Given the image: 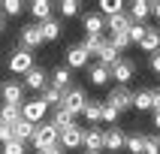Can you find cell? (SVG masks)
Returning a JSON list of instances; mask_svg holds the SVG:
<instances>
[{
	"instance_id": "cell-1",
	"label": "cell",
	"mask_w": 160,
	"mask_h": 154,
	"mask_svg": "<svg viewBox=\"0 0 160 154\" xmlns=\"http://www.w3.org/2000/svg\"><path fill=\"white\" fill-rule=\"evenodd\" d=\"M133 94L136 91H130L127 85H112L106 94V106L118 109V112H127V109H133Z\"/></svg>"
},
{
	"instance_id": "cell-2",
	"label": "cell",
	"mask_w": 160,
	"mask_h": 154,
	"mask_svg": "<svg viewBox=\"0 0 160 154\" xmlns=\"http://www.w3.org/2000/svg\"><path fill=\"white\" fill-rule=\"evenodd\" d=\"M61 106L67 109L72 118H79L82 112H85V106H88V94H85V88H70V91H63Z\"/></svg>"
},
{
	"instance_id": "cell-3",
	"label": "cell",
	"mask_w": 160,
	"mask_h": 154,
	"mask_svg": "<svg viewBox=\"0 0 160 154\" xmlns=\"http://www.w3.org/2000/svg\"><path fill=\"white\" fill-rule=\"evenodd\" d=\"M33 67H36L33 52H27V48H15V52L9 54V72H15V76H27Z\"/></svg>"
},
{
	"instance_id": "cell-4",
	"label": "cell",
	"mask_w": 160,
	"mask_h": 154,
	"mask_svg": "<svg viewBox=\"0 0 160 154\" xmlns=\"http://www.w3.org/2000/svg\"><path fill=\"white\" fill-rule=\"evenodd\" d=\"M30 145H33L36 151H42V148H48V145H58V130L52 127V121H42V124H36Z\"/></svg>"
},
{
	"instance_id": "cell-5",
	"label": "cell",
	"mask_w": 160,
	"mask_h": 154,
	"mask_svg": "<svg viewBox=\"0 0 160 154\" xmlns=\"http://www.w3.org/2000/svg\"><path fill=\"white\" fill-rule=\"evenodd\" d=\"M0 100H3L6 106H21V103H24V85L15 82V79L0 82Z\"/></svg>"
},
{
	"instance_id": "cell-6",
	"label": "cell",
	"mask_w": 160,
	"mask_h": 154,
	"mask_svg": "<svg viewBox=\"0 0 160 154\" xmlns=\"http://www.w3.org/2000/svg\"><path fill=\"white\" fill-rule=\"evenodd\" d=\"M45 115H48V106H45L39 97H36V100H24V103H21V118L30 121V124H42Z\"/></svg>"
},
{
	"instance_id": "cell-7",
	"label": "cell",
	"mask_w": 160,
	"mask_h": 154,
	"mask_svg": "<svg viewBox=\"0 0 160 154\" xmlns=\"http://www.w3.org/2000/svg\"><path fill=\"white\" fill-rule=\"evenodd\" d=\"M63 67H67V70H88L91 67V54L85 52V45H70V48H67V63H63Z\"/></svg>"
},
{
	"instance_id": "cell-8",
	"label": "cell",
	"mask_w": 160,
	"mask_h": 154,
	"mask_svg": "<svg viewBox=\"0 0 160 154\" xmlns=\"http://www.w3.org/2000/svg\"><path fill=\"white\" fill-rule=\"evenodd\" d=\"M18 42H21V48H27V52H33V48H39L42 45V33H39V24H24L21 30H18Z\"/></svg>"
},
{
	"instance_id": "cell-9",
	"label": "cell",
	"mask_w": 160,
	"mask_h": 154,
	"mask_svg": "<svg viewBox=\"0 0 160 154\" xmlns=\"http://www.w3.org/2000/svg\"><path fill=\"white\" fill-rule=\"evenodd\" d=\"M82 130L79 124H72V127H67V130H61L58 133V145H61L63 151H76V148H82Z\"/></svg>"
},
{
	"instance_id": "cell-10",
	"label": "cell",
	"mask_w": 160,
	"mask_h": 154,
	"mask_svg": "<svg viewBox=\"0 0 160 154\" xmlns=\"http://www.w3.org/2000/svg\"><path fill=\"white\" fill-rule=\"evenodd\" d=\"M109 72H112V79H115L118 85H127V82L136 76V63L130 61V57H124V54H121V57L115 61V67H112Z\"/></svg>"
},
{
	"instance_id": "cell-11",
	"label": "cell",
	"mask_w": 160,
	"mask_h": 154,
	"mask_svg": "<svg viewBox=\"0 0 160 154\" xmlns=\"http://www.w3.org/2000/svg\"><path fill=\"white\" fill-rule=\"evenodd\" d=\"M21 85H24V91H39V94H42L52 82H48V72H45L42 67H33V70L24 76V82H21Z\"/></svg>"
},
{
	"instance_id": "cell-12",
	"label": "cell",
	"mask_w": 160,
	"mask_h": 154,
	"mask_svg": "<svg viewBox=\"0 0 160 154\" xmlns=\"http://www.w3.org/2000/svg\"><path fill=\"white\" fill-rule=\"evenodd\" d=\"M82 148L88 154H100L103 151V127H88L82 133Z\"/></svg>"
},
{
	"instance_id": "cell-13",
	"label": "cell",
	"mask_w": 160,
	"mask_h": 154,
	"mask_svg": "<svg viewBox=\"0 0 160 154\" xmlns=\"http://www.w3.org/2000/svg\"><path fill=\"white\" fill-rule=\"evenodd\" d=\"M124 139H127V133H121L118 127L103 130V151H124Z\"/></svg>"
},
{
	"instance_id": "cell-14",
	"label": "cell",
	"mask_w": 160,
	"mask_h": 154,
	"mask_svg": "<svg viewBox=\"0 0 160 154\" xmlns=\"http://www.w3.org/2000/svg\"><path fill=\"white\" fill-rule=\"evenodd\" d=\"M82 24H85V36H103L106 18L100 15V12H88V15H82Z\"/></svg>"
},
{
	"instance_id": "cell-15",
	"label": "cell",
	"mask_w": 160,
	"mask_h": 154,
	"mask_svg": "<svg viewBox=\"0 0 160 154\" xmlns=\"http://www.w3.org/2000/svg\"><path fill=\"white\" fill-rule=\"evenodd\" d=\"M130 27H133V18L127 15V12H118V15L106 18V30L109 33H127Z\"/></svg>"
},
{
	"instance_id": "cell-16",
	"label": "cell",
	"mask_w": 160,
	"mask_h": 154,
	"mask_svg": "<svg viewBox=\"0 0 160 154\" xmlns=\"http://www.w3.org/2000/svg\"><path fill=\"white\" fill-rule=\"evenodd\" d=\"M88 79L94 88H103V85H109V79H112V72H109V67H103V63H91L88 67Z\"/></svg>"
},
{
	"instance_id": "cell-17",
	"label": "cell",
	"mask_w": 160,
	"mask_h": 154,
	"mask_svg": "<svg viewBox=\"0 0 160 154\" xmlns=\"http://www.w3.org/2000/svg\"><path fill=\"white\" fill-rule=\"evenodd\" d=\"M48 82H52V88H58L63 94V91H70L72 88V72L67 70V67H58V70L48 76Z\"/></svg>"
},
{
	"instance_id": "cell-18",
	"label": "cell",
	"mask_w": 160,
	"mask_h": 154,
	"mask_svg": "<svg viewBox=\"0 0 160 154\" xmlns=\"http://www.w3.org/2000/svg\"><path fill=\"white\" fill-rule=\"evenodd\" d=\"M27 9L36 18V24H42V21L52 18V0H33V3H27Z\"/></svg>"
},
{
	"instance_id": "cell-19",
	"label": "cell",
	"mask_w": 160,
	"mask_h": 154,
	"mask_svg": "<svg viewBox=\"0 0 160 154\" xmlns=\"http://www.w3.org/2000/svg\"><path fill=\"white\" fill-rule=\"evenodd\" d=\"M127 15L133 18V24H142L145 18L151 15V3H148V0H133L130 9H127Z\"/></svg>"
},
{
	"instance_id": "cell-20",
	"label": "cell",
	"mask_w": 160,
	"mask_h": 154,
	"mask_svg": "<svg viewBox=\"0 0 160 154\" xmlns=\"http://www.w3.org/2000/svg\"><path fill=\"white\" fill-rule=\"evenodd\" d=\"M39 33H42V42H58V39H61V33H63V27H61V21L48 18V21H42V24H39Z\"/></svg>"
},
{
	"instance_id": "cell-21",
	"label": "cell",
	"mask_w": 160,
	"mask_h": 154,
	"mask_svg": "<svg viewBox=\"0 0 160 154\" xmlns=\"http://www.w3.org/2000/svg\"><path fill=\"white\" fill-rule=\"evenodd\" d=\"M33 130H36V124H30V121H24V118H21V121H18V124H12V139H18V142H30V139H33Z\"/></svg>"
},
{
	"instance_id": "cell-22",
	"label": "cell",
	"mask_w": 160,
	"mask_h": 154,
	"mask_svg": "<svg viewBox=\"0 0 160 154\" xmlns=\"http://www.w3.org/2000/svg\"><path fill=\"white\" fill-rule=\"evenodd\" d=\"M72 124H76V118H72L63 106H58V109L52 112V127L58 130V133H61V130H67V127H72Z\"/></svg>"
},
{
	"instance_id": "cell-23",
	"label": "cell",
	"mask_w": 160,
	"mask_h": 154,
	"mask_svg": "<svg viewBox=\"0 0 160 154\" xmlns=\"http://www.w3.org/2000/svg\"><path fill=\"white\" fill-rule=\"evenodd\" d=\"M139 48H142V52H148V54L160 52V30H157V27H148V30H145V36H142V42H139Z\"/></svg>"
},
{
	"instance_id": "cell-24",
	"label": "cell",
	"mask_w": 160,
	"mask_h": 154,
	"mask_svg": "<svg viewBox=\"0 0 160 154\" xmlns=\"http://www.w3.org/2000/svg\"><path fill=\"white\" fill-rule=\"evenodd\" d=\"M82 118H85L91 127H97V124H100V118H103V103H100V100H88V106H85Z\"/></svg>"
},
{
	"instance_id": "cell-25",
	"label": "cell",
	"mask_w": 160,
	"mask_h": 154,
	"mask_svg": "<svg viewBox=\"0 0 160 154\" xmlns=\"http://www.w3.org/2000/svg\"><path fill=\"white\" fill-rule=\"evenodd\" d=\"M18 121H21V106H6V103H0V124L12 127V124H18Z\"/></svg>"
},
{
	"instance_id": "cell-26",
	"label": "cell",
	"mask_w": 160,
	"mask_h": 154,
	"mask_svg": "<svg viewBox=\"0 0 160 154\" xmlns=\"http://www.w3.org/2000/svg\"><path fill=\"white\" fill-rule=\"evenodd\" d=\"M97 6H100V15H103V18H112V15H118V12H127L124 0H100Z\"/></svg>"
},
{
	"instance_id": "cell-27",
	"label": "cell",
	"mask_w": 160,
	"mask_h": 154,
	"mask_svg": "<svg viewBox=\"0 0 160 154\" xmlns=\"http://www.w3.org/2000/svg\"><path fill=\"white\" fill-rule=\"evenodd\" d=\"M118 57H121V52H115V48H112V45L106 42V45H103V52L97 54V63H103V67H109V70H112Z\"/></svg>"
},
{
	"instance_id": "cell-28",
	"label": "cell",
	"mask_w": 160,
	"mask_h": 154,
	"mask_svg": "<svg viewBox=\"0 0 160 154\" xmlns=\"http://www.w3.org/2000/svg\"><path fill=\"white\" fill-rule=\"evenodd\" d=\"M24 6H27V3H21V0H3V3H0V12H3V18H6V15L18 18L21 12H24Z\"/></svg>"
},
{
	"instance_id": "cell-29",
	"label": "cell",
	"mask_w": 160,
	"mask_h": 154,
	"mask_svg": "<svg viewBox=\"0 0 160 154\" xmlns=\"http://www.w3.org/2000/svg\"><path fill=\"white\" fill-rule=\"evenodd\" d=\"M61 97H63V94H61L58 88H52V85H48V88H45L42 94H39V100H42V103H45L48 109H58V106H61Z\"/></svg>"
},
{
	"instance_id": "cell-30",
	"label": "cell",
	"mask_w": 160,
	"mask_h": 154,
	"mask_svg": "<svg viewBox=\"0 0 160 154\" xmlns=\"http://www.w3.org/2000/svg\"><path fill=\"white\" fill-rule=\"evenodd\" d=\"M142 145H145V136H142V133H127L124 148H127L130 154H142Z\"/></svg>"
},
{
	"instance_id": "cell-31",
	"label": "cell",
	"mask_w": 160,
	"mask_h": 154,
	"mask_svg": "<svg viewBox=\"0 0 160 154\" xmlns=\"http://www.w3.org/2000/svg\"><path fill=\"white\" fill-rule=\"evenodd\" d=\"M106 42H109L106 36H85V42H82V45H85V52H88V54H100Z\"/></svg>"
},
{
	"instance_id": "cell-32",
	"label": "cell",
	"mask_w": 160,
	"mask_h": 154,
	"mask_svg": "<svg viewBox=\"0 0 160 154\" xmlns=\"http://www.w3.org/2000/svg\"><path fill=\"white\" fill-rule=\"evenodd\" d=\"M133 109L148 112V109H151V91H136L133 94Z\"/></svg>"
},
{
	"instance_id": "cell-33",
	"label": "cell",
	"mask_w": 160,
	"mask_h": 154,
	"mask_svg": "<svg viewBox=\"0 0 160 154\" xmlns=\"http://www.w3.org/2000/svg\"><path fill=\"white\" fill-rule=\"evenodd\" d=\"M58 6H61V15L63 18H72V15H79V12H82V3H79V0H61Z\"/></svg>"
},
{
	"instance_id": "cell-34",
	"label": "cell",
	"mask_w": 160,
	"mask_h": 154,
	"mask_svg": "<svg viewBox=\"0 0 160 154\" xmlns=\"http://www.w3.org/2000/svg\"><path fill=\"white\" fill-rule=\"evenodd\" d=\"M106 39H109V45H112L115 52H124V48H130V36H127V33H109Z\"/></svg>"
},
{
	"instance_id": "cell-35",
	"label": "cell",
	"mask_w": 160,
	"mask_h": 154,
	"mask_svg": "<svg viewBox=\"0 0 160 154\" xmlns=\"http://www.w3.org/2000/svg\"><path fill=\"white\" fill-rule=\"evenodd\" d=\"M145 30H148V24H133V27H130V30H127V36H130V45H139V42H142Z\"/></svg>"
},
{
	"instance_id": "cell-36",
	"label": "cell",
	"mask_w": 160,
	"mask_h": 154,
	"mask_svg": "<svg viewBox=\"0 0 160 154\" xmlns=\"http://www.w3.org/2000/svg\"><path fill=\"white\" fill-rule=\"evenodd\" d=\"M3 154H27V145L18 139H9V142H3Z\"/></svg>"
},
{
	"instance_id": "cell-37",
	"label": "cell",
	"mask_w": 160,
	"mask_h": 154,
	"mask_svg": "<svg viewBox=\"0 0 160 154\" xmlns=\"http://www.w3.org/2000/svg\"><path fill=\"white\" fill-rule=\"evenodd\" d=\"M118 118H121V112L103 103V118H100V121H103V124H118Z\"/></svg>"
},
{
	"instance_id": "cell-38",
	"label": "cell",
	"mask_w": 160,
	"mask_h": 154,
	"mask_svg": "<svg viewBox=\"0 0 160 154\" xmlns=\"http://www.w3.org/2000/svg\"><path fill=\"white\" fill-rule=\"evenodd\" d=\"M142 154H160V151H157V136H145Z\"/></svg>"
},
{
	"instance_id": "cell-39",
	"label": "cell",
	"mask_w": 160,
	"mask_h": 154,
	"mask_svg": "<svg viewBox=\"0 0 160 154\" xmlns=\"http://www.w3.org/2000/svg\"><path fill=\"white\" fill-rule=\"evenodd\" d=\"M148 67H151L154 76H160V52H154L151 57H148Z\"/></svg>"
},
{
	"instance_id": "cell-40",
	"label": "cell",
	"mask_w": 160,
	"mask_h": 154,
	"mask_svg": "<svg viewBox=\"0 0 160 154\" xmlns=\"http://www.w3.org/2000/svg\"><path fill=\"white\" fill-rule=\"evenodd\" d=\"M151 112H160V88L151 91Z\"/></svg>"
},
{
	"instance_id": "cell-41",
	"label": "cell",
	"mask_w": 160,
	"mask_h": 154,
	"mask_svg": "<svg viewBox=\"0 0 160 154\" xmlns=\"http://www.w3.org/2000/svg\"><path fill=\"white\" fill-rule=\"evenodd\" d=\"M9 139H12V127L0 124V142H9Z\"/></svg>"
},
{
	"instance_id": "cell-42",
	"label": "cell",
	"mask_w": 160,
	"mask_h": 154,
	"mask_svg": "<svg viewBox=\"0 0 160 154\" xmlns=\"http://www.w3.org/2000/svg\"><path fill=\"white\" fill-rule=\"evenodd\" d=\"M39 154H63V148L61 145H48V148H42Z\"/></svg>"
},
{
	"instance_id": "cell-43",
	"label": "cell",
	"mask_w": 160,
	"mask_h": 154,
	"mask_svg": "<svg viewBox=\"0 0 160 154\" xmlns=\"http://www.w3.org/2000/svg\"><path fill=\"white\" fill-rule=\"evenodd\" d=\"M151 15L160 21V0H157V3H151Z\"/></svg>"
},
{
	"instance_id": "cell-44",
	"label": "cell",
	"mask_w": 160,
	"mask_h": 154,
	"mask_svg": "<svg viewBox=\"0 0 160 154\" xmlns=\"http://www.w3.org/2000/svg\"><path fill=\"white\" fill-rule=\"evenodd\" d=\"M154 127L160 130V112H154Z\"/></svg>"
},
{
	"instance_id": "cell-45",
	"label": "cell",
	"mask_w": 160,
	"mask_h": 154,
	"mask_svg": "<svg viewBox=\"0 0 160 154\" xmlns=\"http://www.w3.org/2000/svg\"><path fill=\"white\" fill-rule=\"evenodd\" d=\"M0 33H3V12H0Z\"/></svg>"
},
{
	"instance_id": "cell-46",
	"label": "cell",
	"mask_w": 160,
	"mask_h": 154,
	"mask_svg": "<svg viewBox=\"0 0 160 154\" xmlns=\"http://www.w3.org/2000/svg\"><path fill=\"white\" fill-rule=\"evenodd\" d=\"M157 151H160V136H157Z\"/></svg>"
}]
</instances>
